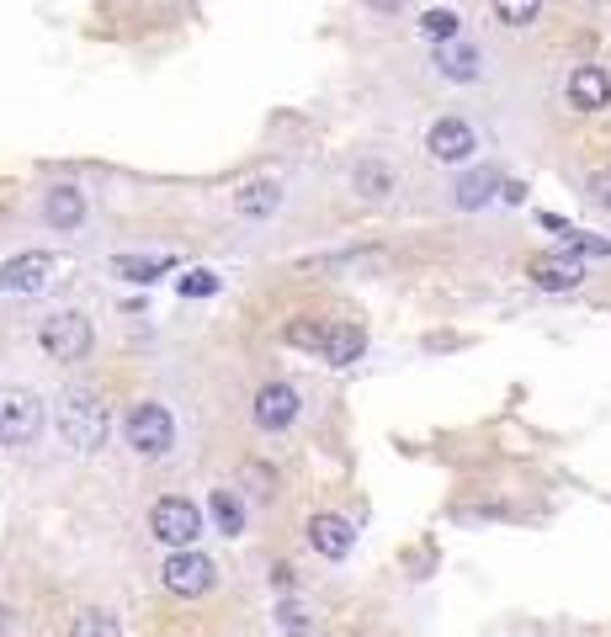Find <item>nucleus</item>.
<instances>
[{"label":"nucleus","instance_id":"obj_20","mask_svg":"<svg viewBox=\"0 0 611 637\" xmlns=\"http://www.w3.org/2000/svg\"><path fill=\"white\" fill-rule=\"evenodd\" d=\"M421 28V37H430L436 48H447V43H458V32H462V17L458 11H447V6H430L426 17L415 22Z\"/></svg>","mask_w":611,"mask_h":637},{"label":"nucleus","instance_id":"obj_1","mask_svg":"<svg viewBox=\"0 0 611 637\" xmlns=\"http://www.w3.org/2000/svg\"><path fill=\"white\" fill-rule=\"evenodd\" d=\"M54 420H59L64 447H75V452H101L107 436H112V415H107L96 388H64Z\"/></svg>","mask_w":611,"mask_h":637},{"label":"nucleus","instance_id":"obj_21","mask_svg":"<svg viewBox=\"0 0 611 637\" xmlns=\"http://www.w3.org/2000/svg\"><path fill=\"white\" fill-rule=\"evenodd\" d=\"M69 637H122V622L107 606H86V611H75Z\"/></svg>","mask_w":611,"mask_h":637},{"label":"nucleus","instance_id":"obj_14","mask_svg":"<svg viewBox=\"0 0 611 637\" xmlns=\"http://www.w3.org/2000/svg\"><path fill=\"white\" fill-rule=\"evenodd\" d=\"M43 218H48L54 229H75V223L86 218V191H75V186H48V191H43Z\"/></svg>","mask_w":611,"mask_h":637},{"label":"nucleus","instance_id":"obj_27","mask_svg":"<svg viewBox=\"0 0 611 637\" xmlns=\"http://www.w3.org/2000/svg\"><path fill=\"white\" fill-rule=\"evenodd\" d=\"M585 197H590L596 208H607V212H611V165H607V171H596V176L585 182Z\"/></svg>","mask_w":611,"mask_h":637},{"label":"nucleus","instance_id":"obj_23","mask_svg":"<svg viewBox=\"0 0 611 637\" xmlns=\"http://www.w3.org/2000/svg\"><path fill=\"white\" fill-rule=\"evenodd\" d=\"M208 516H214V526L223 531V537H240L244 531V510H240V499H234L229 488H214V494H208Z\"/></svg>","mask_w":611,"mask_h":637},{"label":"nucleus","instance_id":"obj_26","mask_svg":"<svg viewBox=\"0 0 611 637\" xmlns=\"http://www.w3.org/2000/svg\"><path fill=\"white\" fill-rule=\"evenodd\" d=\"M176 287H182V298H197V293L208 298V293H218V276L214 272H186Z\"/></svg>","mask_w":611,"mask_h":637},{"label":"nucleus","instance_id":"obj_18","mask_svg":"<svg viewBox=\"0 0 611 637\" xmlns=\"http://www.w3.org/2000/svg\"><path fill=\"white\" fill-rule=\"evenodd\" d=\"M330 334H336L330 319H293V325H287V345H293V351H314V356H325Z\"/></svg>","mask_w":611,"mask_h":637},{"label":"nucleus","instance_id":"obj_10","mask_svg":"<svg viewBox=\"0 0 611 637\" xmlns=\"http://www.w3.org/2000/svg\"><path fill=\"white\" fill-rule=\"evenodd\" d=\"M611 101V75L601 64H580L575 75H569V107L575 112H601Z\"/></svg>","mask_w":611,"mask_h":637},{"label":"nucleus","instance_id":"obj_11","mask_svg":"<svg viewBox=\"0 0 611 637\" xmlns=\"http://www.w3.org/2000/svg\"><path fill=\"white\" fill-rule=\"evenodd\" d=\"M48 272H54L48 255H17V261L0 266V293H43Z\"/></svg>","mask_w":611,"mask_h":637},{"label":"nucleus","instance_id":"obj_24","mask_svg":"<svg viewBox=\"0 0 611 637\" xmlns=\"http://www.w3.org/2000/svg\"><path fill=\"white\" fill-rule=\"evenodd\" d=\"M537 11H543V0H494V17H500L505 28H526V22H537Z\"/></svg>","mask_w":611,"mask_h":637},{"label":"nucleus","instance_id":"obj_15","mask_svg":"<svg viewBox=\"0 0 611 637\" xmlns=\"http://www.w3.org/2000/svg\"><path fill=\"white\" fill-rule=\"evenodd\" d=\"M494 191H500V176H494L489 165H479V171H468V176H458V182H452V202L473 212V208H484Z\"/></svg>","mask_w":611,"mask_h":637},{"label":"nucleus","instance_id":"obj_13","mask_svg":"<svg viewBox=\"0 0 611 637\" xmlns=\"http://www.w3.org/2000/svg\"><path fill=\"white\" fill-rule=\"evenodd\" d=\"M276 208H282V182H272V176H255V182H244L234 191V212L240 218H272Z\"/></svg>","mask_w":611,"mask_h":637},{"label":"nucleus","instance_id":"obj_9","mask_svg":"<svg viewBox=\"0 0 611 637\" xmlns=\"http://www.w3.org/2000/svg\"><path fill=\"white\" fill-rule=\"evenodd\" d=\"M357 542V531H351V520L336 516V510H319V516L308 520V547L319 552V558H346Z\"/></svg>","mask_w":611,"mask_h":637},{"label":"nucleus","instance_id":"obj_17","mask_svg":"<svg viewBox=\"0 0 611 637\" xmlns=\"http://www.w3.org/2000/svg\"><path fill=\"white\" fill-rule=\"evenodd\" d=\"M436 69L447 80H479V48L473 43H447V48H436Z\"/></svg>","mask_w":611,"mask_h":637},{"label":"nucleus","instance_id":"obj_29","mask_svg":"<svg viewBox=\"0 0 611 637\" xmlns=\"http://www.w3.org/2000/svg\"><path fill=\"white\" fill-rule=\"evenodd\" d=\"M272 584H276V590H293L298 579H293V569H287V563H276V569H272Z\"/></svg>","mask_w":611,"mask_h":637},{"label":"nucleus","instance_id":"obj_12","mask_svg":"<svg viewBox=\"0 0 611 637\" xmlns=\"http://www.w3.org/2000/svg\"><path fill=\"white\" fill-rule=\"evenodd\" d=\"M526 276L543 287V293H569V287H580V261L575 255H537L532 266H526Z\"/></svg>","mask_w":611,"mask_h":637},{"label":"nucleus","instance_id":"obj_5","mask_svg":"<svg viewBox=\"0 0 611 637\" xmlns=\"http://www.w3.org/2000/svg\"><path fill=\"white\" fill-rule=\"evenodd\" d=\"M160 584L182 601H197V595H214L218 590V563L208 552H171L160 563Z\"/></svg>","mask_w":611,"mask_h":637},{"label":"nucleus","instance_id":"obj_30","mask_svg":"<svg viewBox=\"0 0 611 637\" xmlns=\"http://www.w3.org/2000/svg\"><path fill=\"white\" fill-rule=\"evenodd\" d=\"M372 6H383V11H394V6H399V0H372Z\"/></svg>","mask_w":611,"mask_h":637},{"label":"nucleus","instance_id":"obj_4","mask_svg":"<svg viewBox=\"0 0 611 637\" xmlns=\"http://www.w3.org/2000/svg\"><path fill=\"white\" fill-rule=\"evenodd\" d=\"M37 345H43L54 362H86V356H91V345H96L91 319H86L80 308L48 314V319H43V330H37Z\"/></svg>","mask_w":611,"mask_h":637},{"label":"nucleus","instance_id":"obj_19","mask_svg":"<svg viewBox=\"0 0 611 637\" xmlns=\"http://www.w3.org/2000/svg\"><path fill=\"white\" fill-rule=\"evenodd\" d=\"M176 261L171 255H112V276H128V282H160V276L171 272Z\"/></svg>","mask_w":611,"mask_h":637},{"label":"nucleus","instance_id":"obj_22","mask_svg":"<svg viewBox=\"0 0 611 637\" xmlns=\"http://www.w3.org/2000/svg\"><path fill=\"white\" fill-rule=\"evenodd\" d=\"M362 351H367V334L357 330V325H336L330 345H325V362H330V366H351Z\"/></svg>","mask_w":611,"mask_h":637},{"label":"nucleus","instance_id":"obj_25","mask_svg":"<svg viewBox=\"0 0 611 637\" xmlns=\"http://www.w3.org/2000/svg\"><path fill=\"white\" fill-rule=\"evenodd\" d=\"M564 250H569V255H611V240H596V234H575V229H569V234H564Z\"/></svg>","mask_w":611,"mask_h":637},{"label":"nucleus","instance_id":"obj_16","mask_svg":"<svg viewBox=\"0 0 611 637\" xmlns=\"http://www.w3.org/2000/svg\"><path fill=\"white\" fill-rule=\"evenodd\" d=\"M351 186H357V197H367V202H383V197L394 191V171H389L383 160H357V165H351Z\"/></svg>","mask_w":611,"mask_h":637},{"label":"nucleus","instance_id":"obj_28","mask_svg":"<svg viewBox=\"0 0 611 637\" xmlns=\"http://www.w3.org/2000/svg\"><path fill=\"white\" fill-rule=\"evenodd\" d=\"M276 622H282V633L304 637V616H298V611H293V606H282V611H276Z\"/></svg>","mask_w":611,"mask_h":637},{"label":"nucleus","instance_id":"obj_3","mask_svg":"<svg viewBox=\"0 0 611 637\" xmlns=\"http://www.w3.org/2000/svg\"><path fill=\"white\" fill-rule=\"evenodd\" d=\"M150 537L165 542L171 552H192V542L203 537V510L182 494H165V499L150 505Z\"/></svg>","mask_w":611,"mask_h":637},{"label":"nucleus","instance_id":"obj_7","mask_svg":"<svg viewBox=\"0 0 611 637\" xmlns=\"http://www.w3.org/2000/svg\"><path fill=\"white\" fill-rule=\"evenodd\" d=\"M426 150L441 165H468L473 150H479V133H473V122H462V118H436L426 128Z\"/></svg>","mask_w":611,"mask_h":637},{"label":"nucleus","instance_id":"obj_8","mask_svg":"<svg viewBox=\"0 0 611 637\" xmlns=\"http://www.w3.org/2000/svg\"><path fill=\"white\" fill-rule=\"evenodd\" d=\"M298 409H304V398L293 383H266L255 404H250V420L261 425V430H287V425L298 420Z\"/></svg>","mask_w":611,"mask_h":637},{"label":"nucleus","instance_id":"obj_2","mask_svg":"<svg viewBox=\"0 0 611 637\" xmlns=\"http://www.w3.org/2000/svg\"><path fill=\"white\" fill-rule=\"evenodd\" d=\"M122 436H128V447L139 457H165L176 447V415L160 398H139L128 409V420H122Z\"/></svg>","mask_w":611,"mask_h":637},{"label":"nucleus","instance_id":"obj_6","mask_svg":"<svg viewBox=\"0 0 611 637\" xmlns=\"http://www.w3.org/2000/svg\"><path fill=\"white\" fill-rule=\"evenodd\" d=\"M43 430V398L32 388H0V447H28Z\"/></svg>","mask_w":611,"mask_h":637}]
</instances>
